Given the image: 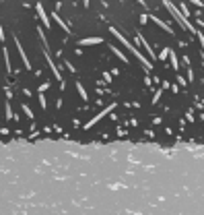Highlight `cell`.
Wrapping results in <instances>:
<instances>
[{"instance_id": "6da1fadb", "label": "cell", "mask_w": 204, "mask_h": 215, "mask_svg": "<svg viewBox=\"0 0 204 215\" xmlns=\"http://www.w3.org/2000/svg\"><path fill=\"white\" fill-rule=\"evenodd\" d=\"M163 4H165V6H167V8H169V10H171V14H173V19H175V21L179 23L182 27H184V29H188L190 33L198 35V39L202 42V33H200V31H196V27H194V25H192V23L188 21V19H184V14H182V13H179V10H177V6H175V4H171V2H167V0H165Z\"/></svg>"}, {"instance_id": "7a4b0ae2", "label": "cell", "mask_w": 204, "mask_h": 215, "mask_svg": "<svg viewBox=\"0 0 204 215\" xmlns=\"http://www.w3.org/2000/svg\"><path fill=\"white\" fill-rule=\"evenodd\" d=\"M109 31H111V33L116 35V37H118V39H120V42H122V43H124V46H126L128 50H132V54H134L136 58H138V60H140V62L144 64V70H146V72H150V68H153V64H150V60H146V58H144V56L140 54V50H138V48H134V46H132V43H130L128 39H126V37H124V35L120 33V31H118L116 27H109Z\"/></svg>"}, {"instance_id": "3957f363", "label": "cell", "mask_w": 204, "mask_h": 215, "mask_svg": "<svg viewBox=\"0 0 204 215\" xmlns=\"http://www.w3.org/2000/svg\"><path fill=\"white\" fill-rule=\"evenodd\" d=\"M114 105H116V104H114ZM114 105H107V108H105V110H103V112H99V114H97L95 118H91V120H89V122H87V124H85V128H91V126H93V124H97V122H99V120H101L103 116H105V114H109V112L114 110Z\"/></svg>"}, {"instance_id": "277c9868", "label": "cell", "mask_w": 204, "mask_h": 215, "mask_svg": "<svg viewBox=\"0 0 204 215\" xmlns=\"http://www.w3.org/2000/svg\"><path fill=\"white\" fill-rule=\"evenodd\" d=\"M14 46H17V50H19V54H21V58H23V62H25V68L31 70V64H29V60H27V54H25V50H23V46H21V42H19V37H17V35H14Z\"/></svg>"}, {"instance_id": "5b68a950", "label": "cell", "mask_w": 204, "mask_h": 215, "mask_svg": "<svg viewBox=\"0 0 204 215\" xmlns=\"http://www.w3.org/2000/svg\"><path fill=\"white\" fill-rule=\"evenodd\" d=\"M136 37H138V42H142V46H144V50H146V54L150 56V60H155V52L150 50V43L146 42V37H144L142 33H136Z\"/></svg>"}, {"instance_id": "8992f818", "label": "cell", "mask_w": 204, "mask_h": 215, "mask_svg": "<svg viewBox=\"0 0 204 215\" xmlns=\"http://www.w3.org/2000/svg\"><path fill=\"white\" fill-rule=\"evenodd\" d=\"M149 19H153V21H155L157 25H159V27H163V29H165V31H167L169 35H173V29H171V27H169V25H167L165 21H161L159 17H155V14H149Z\"/></svg>"}, {"instance_id": "52a82bcc", "label": "cell", "mask_w": 204, "mask_h": 215, "mask_svg": "<svg viewBox=\"0 0 204 215\" xmlns=\"http://www.w3.org/2000/svg\"><path fill=\"white\" fill-rule=\"evenodd\" d=\"M37 13H39V17H41V23H43V27H48L50 29V17L46 14V10H43V4H37Z\"/></svg>"}, {"instance_id": "ba28073f", "label": "cell", "mask_w": 204, "mask_h": 215, "mask_svg": "<svg viewBox=\"0 0 204 215\" xmlns=\"http://www.w3.org/2000/svg\"><path fill=\"white\" fill-rule=\"evenodd\" d=\"M52 17H54V21L58 23V25H60L62 29H64V33H68V35H70V29H68V25L64 23V19H62V17H58V13H52Z\"/></svg>"}, {"instance_id": "9c48e42d", "label": "cell", "mask_w": 204, "mask_h": 215, "mask_svg": "<svg viewBox=\"0 0 204 215\" xmlns=\"http://www.w3.org/2000/svg\"><path fill=\"white\" fill-rule=\"evenodd\" d=\"M101 37H87V39H81L78 46H93V43H101Z\"/></svg>"}, {"instance_id": "30bf717a", "label": "cell", "mask_w": 204, "mask_h": 215, "mask_svg": "<svg viewBox=\"0 0 204 215\" xmlns=\"http://www.w3.org/2000/svg\"><path fill=\"white\" fill-rule=\"evenodd\" d=\"M109 50H111V52H114V54H116L118 58H120V60H122V62H128V58H126V56L122 54V50H118L116 46H109Z\"/></svg>"}, {"instance_id": "8fae6325", "label": "cell", "mask_w": 204, "mask_h": 215, "mask_svg": "<svg viewBox=\"0 0 204 215\" xmlns=\"http://www.w3.org/2000/svg\"><path fill=\"white\" fill-rule=\"evenodd\" d=\"M76 91L81 93V99H85V101L89 99V95H87V89L82 87V83H76Z\"/></svg>"}, {"instance_id": "7c38bea8", "label": "cell", "mask_w": 204, "mask_h": 215, "mask_svg": "<svg viewBox=\"0 0 204 215\" xmlns=\"http://www.w3.org/2000/svg\"><path fill=\"white\" fill-rule=\"evenodd\" d=\"M6 120H19V118L13 114V108H10V104H6Z\"/></svg>"}, {"instance_id": "4fadbf2b", "label": "cell", "mask_w": 204, "mask_h": 215, "mask_svg": "<svg viewBox=\"0 0 204 215\" xmlns=\"http://www.w3.org/2000/svg\"><path fill=\"white\" fill-rule=\"evenodd\" d=\"M4 64H6V70L8 72H13V66H10V60H8V50L4 48Z\"/></svg>"}, {"instance_id": "5bb4252c", "label": "cell", "mask_w": 204, "mask_h": 215, "mask_svg": "<svg viewBox=\"0 0 204 215\" xmlns=\"http://www.w3.org/2000/svg\"><path fill=\"white\" fill-rule=\"evenodd\" d=\"M171 66H173L175 70H179V62H177V56L173 54V52H171Z\"/></svg>"}, {"instance_id": "9a60e30c", "label": "cell", "mask_w": 204, "mask_h": 215, "mask_svg": "<svg viewBox=\"0 0 204 215\" xmlns=\"http://www.w3.org/2000/svg\"><path fill=\"white\" fill-rule=\"evenodd\" d=\"M23 112H25V114H27L29 118H33V112H31V108H29L27 104H23Z\"/></svg>"}, {"instance_id": "2e32d148", "label": "cell", "mask_w": 204, "mask_h": 215, "mask_svg": "<svg viewBox=\"0 0 204 215\" xmlns=\"http://www.w3.org/2000/svg\"><path fill=\"white\" fill-rule=\"evenodd\" d=\"M167 54H169V48H163V52L159 54V60H165V58H167Z\"/></svg>"}, {"instance_id": "e0dca14e", "label": "cell", "mask_w": 204, "mask_h": 215, "mask_svg": "<svg viewBox=\"0 0 204 215\" xmlns=\"http://www.w3.org/2000/svg\"><path fill=\"white\" fill-rule=\"evenodd\" d=\"M39 105L43 108V110H46V105H48V104H46V97H43V93H39Z\"/></svg>"}, {"instance_id": "ac0fdd59", "label": "cell", "mask_w": 204, "mask_h": 215, "mask_svg": "<svg viewBox=\"0 0 204 215\" xmlns=\"http://www.w3.org/2000/svg\"><path fill=\"white\" fill-rule=\"evenodd\" d=\"M161 93H163V91H157V93H155V97H153V104H157V101H159V97H161Z\"/></svg>"}, {"instance_id": "d6986e66", "label": "cell", "mask_w": 204, "mask_h": 215, "mask_svg": "<svg viewBox=\"0 0 204 215\" xmlns=\"http://www.w3.org/2000/svg\"><path fill=\"white\" fill-rule=\"evenodd\" d=\"M46 89H50V83H43V85H41V87H39V93H43Z\"/></svg>"}, {"instance_id": "ffe728a7", "label": "cell", "mask_w": 204, "mask_h": 215, "mask_svg": "<svg viewBox=\"0 0 204 215\" xmlns=\"http://www.w3.org/2000/svg\"><path fill=\"white\" fill-rule=\"evenodd\" d=\"M177 83H179V85H188V83H186V79H184V76H179V75H177Z\"/></svg>"}, {"instance_id": "44dd1931", "label": "cell", "mask_w": 204, "mask_h": 215, "mask_svg": "<svg viewBox=\"0 0 204 215\" xmlns=\"http://www.w3.org/2000/svg\"><path fill=\"white\" fill-rule=\"evenodd\" d=\"M103 81H105V83H111V75H103Z\"/></svg>"}, {"instance_id": "7402d4cb", "label": "cell", "mask_w": 204, "mask_h": 215, "mask_svg": "<svg viewBox=\"0 0 204 215\" xmlns=\"http://www.w3.org/2000/svg\"><path fill=\"white\" fill-rule=\"evenodd\" d=\"M0 42H4V33H2V25H0Z\"/></svg>"}]
</instances>
